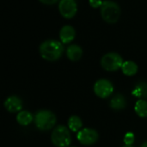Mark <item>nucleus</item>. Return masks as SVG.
Listing matches in <instances>:
<instances>
[{
  "mask_svg": "<svg viewBox=\"0 0 147 147\" xmlns=\"http://www.w3.org/2000/svg\"><path fill=\"white\" fill-rule=\"evenodd\" d=\"M75 37H76V31L72 26L65 25L60 29L59 38L63 43L65 44L70 43L75 39Z\"/></svg>",
  "mask_w": 147,
  "mask_h": 147,
  "instance_id": "1a4fd4ad",
  "label": "nucleus"
},
{
  "mask_svg": "<svg viewBox=\"0 0 147 147\" xmlns=\"http://www.w3.org/2000/svg\"><path fill=\"white\" fill-rule=\"evenodd\" d=\"M122 72L127 76H134L138 71V65L134 61H125L121 67Z\"/></svg>",
  "mask_w": 147,
  "mask_h": 147,
  "instance_id": "ddd939ff",
  "label": "nucleus"
},
{
  "mask_svg": "<svg viewBox=\"0 0 147 147\" xmlns=\"http://www.w3.org/2000/svg\"><path fill=\"white\" fill-rule=\"evenodd\" d=\"M132 94L139 98H147V83L140 82L136 84Z\"/></svg>",
  "mask_w": 147,
  "mask_h": 147,
  "instance_id": "2eb2a0df",
  "label": "nucleus"
},
{
  "mask_svg": "<svg viewBox=\"0 0 147 147\" xmlns=\"http://www.w3.org/2000/svg\"><path fill=\"white\" fill-rule=\"evenodd\" d=\"M40 2H41L44 4H47V5H52L54 4L55 3L58 2V0H39Z\"/></svg>",
  "mask_w": 147,
  "mask_h": 147,
  "instance_id": "aec40b11",
  "label": "nucleus"
},
{
  "mask_svg": "<svg viewBox=\"0 0 147 147\" xmlns=\"http://www.w3.org/2000/svg\"><path fill=\"white\" fill-rule=\"evenodd\" d=\"M52 142L57 147H67L71 144V137L69 129L65 126H58L53 132Z\"/></svg>",
  "mask_w": 147,
  "mask_h": 147,
  "instance_id": "20e7f679",
  "label": "nucleus"
},
{
  "mask_svg": "<svg viewBox=\"0 0 147 147\" xmlns=\"http://www.w3.org/2000/svg\"><path fill=\"white\" fill-rule=\"evenodd\" d=\"M78 140L84 146H90L98 140V134L96 130L90 128H84L79 131L77 135Z\"/></svg>",
  "mask_w": 147,
  "mask_h": 147,
  "instance_id": "6e6552de",
  "label": "nucleus"
},
{
  "mask_svg": "<svg viewBox=\"0 0 147 147\" xmlns=\"http://www.w3.org/2000/svg\"><path fill=\"white\" fill-rule=\"evenodd\" d=\"M36 127L42 131H47L53 127L56 123L55 115L49 110H40L34 117Z\"/></svg>",
  "mask_w": 147,
  "mask_h": 147,
  "instance_id": "7ed1b4c3",
  "label": "nucleus"
},
{
  "mask_svg": "<svg viewBox=\"0 0 147 147\" xmlns=\"http://www.w3.org/2000/svg\"><path fill=\"white\" fill-rule=\"evenodd\" d=\"M126 105H127L126 99L121 94L115 95L110 101V107L114 109H122L126 107Z\"/></svg>",
  "mask_w": 147,
  "mask_h": 147,
  "instance_id": "4468645a",
  "label": "nucleus"
},
{
  "mask_svg": "<svg viewBox=\"0 0 147 147\" xmlns=\"http://www.w3.org/2000/svg\"><path fill=\"white\" fill-rule=\"evenodd\" d=\"M90 4L93 7V8H97L102 6V0H90Z\"/></svg>",
  "mask_w": 147,
  "mask_h": 147,
  "instance_id": "6ab92c4d",
  "label": "nucleus"
},
{
  "mask_svg": "<svg viewBox=\"0 0 147 147\" xmlns=\"http://www.w3.org/2000/svg\"><path fill=\"white\" fill-rule=\"evenodd\" d=\"M123 59L121 56L116 53H109L105 54L101 60L102 68L108 71H115L122 67Z\"/></svg>",
  "mask_w": 147,
  "mask_h": 147,
  "instance_id": "39448f33",
  "label": "nucleus"
},
{
  "mask_svg": "<svg viewBox=\"0 0 147 147\" xmlns=\"http://www.w3.org/2000/svg\"><path fill=\"white\" fill-rule=\"evenodd\" d=\"M101 15L102 19L109 23H115L121 16V8L114 1L105 0L101 6Z\"/></svg>",
  "mask_w": 147,
  "mask_h": 147,
  "instance_id": "f03ea898",
  "label": "nucleus"
},
{
  "mask_svg": "<svg viewBox=\"0 0 147 147\" xmlns=\"http://www.w3.org/2000/svg\"><path fill=\"white\" fill-rule=\"evenodd\" d=\"M34 120L33 115L28 111H20L16 116L17 122L22 126L29 125Z\"/></svg>",
  "mask_w": 147,
  "mask_h": 147,
  "instance_id": "f8f14e48",
  "label": "nucleus"
},
{
  "mask_svg": "<svg viewBox=\"0 0 147 147\" xmlns=\"http://www.w3.org/2000/svg\"><path fill=\"white\" fill-rule=\"evenodd\" d=\"M66 55L71 61H78L83 55V50L78 45L73 44L68 47L66 50Z\"/></svg>",
  "mask_w": 147,
  "mask_h": 147,
  "instance_id": "9b49d317",
  "label": "nucleus"
},
{
  "mask_svg": "<svg viewBox=\"0 0 147 147\" xmlns=\"http://www.w3.org/2000/svg\"><path fill=\"white\" fill-rule=\"evenodd\" d=\"M64 52L63 45L55 40H47L40 46V53L41 57L48 61H55L59 59Z\"/></svg>",
  "mask_w": 147,
  "mask_h": 147,
  "instance_id": "f257e3e1",
  "label": "nucleus"
},
{
  "mask_svg": "<svg viewBox=\"0 0 147 147\" xmlns=\"http://www.w3.org/2000/svg\"><path fill=\"white\" fill-rule=\"evenodd\" d=\"M136 114L140 117H147V102L146 100L140 99L137 101L134 107Z\"/></svg>",
  "mask_w": 147,
  "mask_h": 147,
  "instance_id": "dca6fc26",
  "label": "nucleus"
},
{
  "mask_svg": "<svg viewBox=\"0 0 147 147\" xmlns=\"http://www.w3.org/2000/svg\"><path fill=\"white\" fill-rule=\"evenodd\" d=\"M59 10L61 16L65 18H72L78 11L77 3L75 0H60Z\"/></svg>",
  "mask_w": 147,
  "mask_h": 147,
  "instance_id": "0eeeda50",
  "label": "nucleus"
},
{
  "mask_svg": "<svg viewBox=\"0 0 147 147\" xmlns=\"http://www.w3.org/2000/svg\"><path fill=\"white\" fill-rule=\"evenodd\" d=\"M134 134L133 133H127L126 134V135L124 136V142L126 144V146H132L133 143L134 142Z\"/></svg>",
  "mask_w": 147,
  "mask_h": 147,
  "instance_id": "a211bd4d",
  "label": "nucleus"
},
{
  "mask_svg": "<svg viewBox=\"0 0 147 147\" xmlns=\"http://www.w3.org/2000/svg\"><path fill=\"white\" fill-rule=\"evenodd\" d=\"M141 147H147V141H146V142H144V143L142 144V146H141Z\"/></svg>",
  "mask_w": 147,
  "mask_h": 147,
  "instance_id": "412c9836",
  "label": "nucleus"
},
{
  "mask_svg": "<svg viewBox=\"0 0 147 147\" xmlns=\"http://www.w3.org/2000/svg\"><path fill=\"white\" fill-rule=\"evenodd\" d=\"M4 107L9 112L16 113V112H19L22 109V102L19 97L16 96H12L6 99V101L4 102Z\"/></svg>",
  "mask_w": 147,
  "mask_h": 147,
  "instance_id": "9d476101",
  "label": "nucleus"
},
{
  "mask_svg": "<svg viewBox=\"0 0 147 147\" xmlns=\"http://www.w3.org/2000/svg\"><path fill=\"white\" fill-rule=\"evenodd\" d=\"M94 91L100 98L109 97L114 91V86L112 83L107 79H99L94 85Z\"/></svg>",
  "mask_w": 147,
  "mask_h": 147,
  "instance_id": "423d86ee",
  "label": "nucleus"
},
{
  "mask_svg": "<svg viewBox=\"0 0 147 147\" xmlns=\"http://www.w3.org/2000/svg\"><path fill=\"white\" fill-rule=\"evenodd\" d=\"M123 147H134V146H123Z\"/></svg>",
  "mask_w": 147,
  "mask_h": 147,
  "instance_id": "4be33fe9",
  "label": "nucleus"
},
{
  "mask_svg": "<svg viewBox=\"0 0 147 147\" xmlns=\"http://www.w3.org/2000/svg\"><path fill=\"white\" fill-rule=\"evenodd\" d=\"M68 126H69V128L72 132H78L83 127V122L78 116L73 115L70 117L68 121Z\"/></svg>",
  "mask_w": 147,
  "mask_h": 147,
  "instance_id": "f3484780",
  "label": "nucleus"
}]
</instances>
